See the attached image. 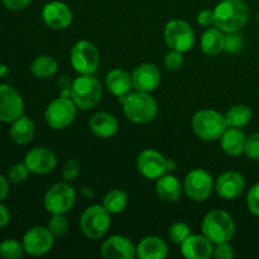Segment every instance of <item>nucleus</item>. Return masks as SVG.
I'll return each mask as SVG.
<instances>
[{"label": "nucleus", "instance_id": "f03ea898", "mask_svg": "<svg viewBox=\"0 0 259 259\" xmlns=\"http://www.w3.org/2000/svg\"><path fill=\"white\" fill-rule=\"evenodd\" d=\"M123 104V110L126 118L137 124H146L153 120L158 113V104L149 93L134 91L119 98Z\"/></svg>", "mask_w": 259, "mask_h": 259}, {"label": "nucleus", "instance_id": "f3484780", "mask_svg": "<svg viewBox=\"0 0 259 259\" xmlns=\"http://www.w3.org/2000/svg\"><path fill=\"white\" fill-rule=\"evenodd\" d=\"M101 255L105 259H133L137 255V248L126 237L113 235L101 245Z\"/></svg>", "mask_w": 259, "mask_h": 259}, {"label": "nucleus", "instance_id": "79ce46f5", "mask_svg": "<svg viewBox=\"0 0 259 259\" xmlns=\"http://www.w3.org/2000/svg\"><path fill=\"white\" fill-rule=\"evenodd\" d=\"M2 3L9 10H22L25 9L32 0H2Z\"/></svg>", "mask_w": 259, "mask_h": 259}, {"label": "nucleus", "instance_id": "393cba45", "mask_svg": "<svg viewBox=\"0 0 259 259\" xmlns=\"http://www.w3.org/2000/svg\"><path fill=\"white\" fill-rule=\"evenodd\" d=\"M156 191L159 199L168 202H175L180 199L182 194L181 182L172 175H163L157 179Z\"/></svg>", "mask_w": 259, "mask_h": 259}, {"label": "nucleus", "instance_id": "c756f323", "mask_svg": "<svg viewBox=\"0 0 259 259\" xmlns=\"http://www.w3.org/2000/svg\"><path fill=\"white\" fill-rule=\"evenodd\" d=\"M103 205L110 214H119V212L123 211L126 207V205H128V195H126V192L123 191V190H111V191L108 192L106 196L104 197Z\"/></svg>", "mask_w": 259, "mask_h": 259}, {"label": "nucleus", "instance_id": "473e14b6", "mask_svg": "<svg viewBox=\"0 0 259 259\" xmlns=\"http://www.w3.org/2000/svg\"><path fill=\"white\" fill-rule=\"evenodd\" d=\"M190 235H191V230H190L189 225H186L185 223H175L168 229L169 239L176 244H182Z\"/></svg>", "mask_w": 259, "mask_h": 259}, {"label": "nucleus", "instance_id": "f704fd0d", "mask_svg": "<svg viewBox=\"0 0 259 259\" xmlns=\"http://www.w3.org/2000/svg\"><path fill=\"white\" fill-rule=\"evenodd\" d=\"M29 172L30 171L27 167V164L17 163L9 169V172H8V179L13 184H22V182H24L28 179Z\"/></svg>", "mask_w": 259, "mask_h": 259}, {"label": "nucleus", "instance_id": "aec40b11", "mask_svg": "<svg viewBox=\"0 0 259 259\" xmlns=\"http://www.w3.org/2000/svg\"><path fill=\"white\" fill-rule=\"evenodd\" d=\"M214 243L202 235H190L181 244V253L187 259H209L214 253Z\"/></svg>", "mask_w": 259, "mask_h": 259}, {"label": "nucleus", "instance_id": "a211bd4d", "mask_svg": "<svg viewBox=\"0 0 259 259\" xmlns=\"http://www.w3.org/2000/svg\"><path fill=\"white\" fill-rule=\"evenodd\" d=\"M42 18L53 29H66L72 22V12L62 2H51L43 7Z\"/></svg>", "mask_w": 259, "mask_h": 259}, {"label": "nucleus", "instance_id": "4be33fe9", "mask_svg": "<svg viewBox=\"0 0 259 259\" xmlns=\"http://www.w3.org/2000/svg\"><path fill=\"white\" fill-rule=\"evenodd\" d=\"M91 132L99 138H110L118 133L119 124L114 115L108 113H96L89 121Z\"/></svg>", "mask_w": 259, "mask_h": 259}, {"label": "nucleus", "instance_id": "a18cd8bd", "mask_svg": "<svg viewBox=\"0 0 259 259\" xmlns=\"http://www.w3.org/2000/svg\"><path fill=\"white\" fill-rule=\"evenodd\" d=\"M8 192H9V184H8V180L0 175V202H3V200L8 196Z\"/></svg>", "mask_w": 259, "mask_h": 259}, {"label": "nucleus", "instance_id": "9d476101", "mask_svg": "<svg viewBox=\"0 0 259 259\" xmlns=\"http://www.w3.org/2000/svg\"><path fill=\"white\" fill-rule=\"evenodd\" d=\"M164 39L171 50L189 52L195 43V33L189 23L181 19H174L164 28Z\"/></svg>", "mask_w": 259, "mask_h": 259}, {"label": "nucleus", "instance_id": "7c9ffc66", "mask_svg": "<svg viewBox=\"0 0 259 259\" xmlns=\"http://www.w3.org/2000/svg\"><path fill=\"white\" fill-rule=\"evenodd\" d=\"M23 252V244L14 239H7L0 243V257L4 259H19L22 258Z\"/></svg>", "mask_w": 259, "mask_h": 259}, {"label": "nucleus", "instance_id": "a19ab883", "mask_svg": "<svg viewBox=\"0 0 259 259\" xmlns=\"http://www.w3.org/2000/svg\"><path fill=\"white\" fill-rule=\"evenodd\" d=\"M197 23H199L200 25H202V27H211V25H214V10L205 9L202 10V12H200L199 15H197Z\"/></svg>", "mask_w": 259, "mask_h": 259}, {"label": "nucleus", "instance_id": "4468645a", "mask_svg": "<svg viewBox=\"0 0 259 259\" xmlns=\"http://www.w3.org/2000/svg\"><path fill=\"white\" fill-rule=\"evenodd\" d=\"M137 168L144 177L157 180L167 171V159L154 149H144L137 158Z\"/></svg>", "mask_w": 259, "mask_h": 259}, {"label": "nucleus", "instance_id": "e433bc0d", "mask_svg": "<svg viewBox=\"0 0 259 259\" xmlns=\"http://www.w3.org/2000/svg\"><path fill=\"white\" fill-rule=\"evenodd\" d=\"M182 63H184V57H182V52H179V51H169L164 57V65L169 71L180 70Z\"/></svg>", "mask_w": 259, "mask_h": 259}, {"label": "nucleus", "instance_id": "bb28decb", "mask_svg": "<svg viewBox=\"0 0 259 259\" xmlns=\"http://www.w3.org/2000/svg\"><path fill=\"white\" fill-rule=\"evenodd\" d=\"M224 39L225 35L223 34V30L217 27L209 28L207 30H205L201 37L202 52L210 57H215L222 51H224Z\"/></svg>", "mask_w": 259, "mask_h": 259}, {"label": "nucleus", "instance_id": "72a5a7b5", "mask_svg": "<svg viewBox=\"0 0 259 259\" xmlns=\"http://www.w3.org/2000/svg\"><path fill=\"white\" fill-rule=\"evenodd\" d=\"M243 47V37L238 32H229L225 34L224 39V51L228 53L239 52Z\"/></svg>", "mask_w": 259, "mask_h": 259}, {"label": "nucleus", "instance_id": "6ab92c4d", "mask_svg": "<svg viewBox=\"0 0 259 259\" xmlns=\"http://www.w3.org/2000/svg\"><path fill=\"white\" fill-rule=\"evenodd\" d=\"M245 189V180L239 172L229 171L220 175L215 190L222 199L233 200L239 197Z\"/></svg>", "mask_w": 259, "mask_h": 259}, {"label": "nucleus", "instance_id": "ea45409f", "mask_svg": "<svg viewBox=\"0 0 259 259\" xmlns=\"http://www.w3.org/2000/svg\"><path fill=\"white\" fill-rule=\"evenodd\" d=\"M212 255L218 259H232L234 257V250H233V247L229 244V242L218 243L217 247L214 248Z\"/></svg>", "mask_w": 259, "mask_h": 259}, {"label": "nucleus", "instance_id": "2f4dec72", "mask_svg": "<svg viewBox=\"0 0 259 259\" xmlns=\"http://www.w3.org/2000/svg\"><path fill=\"white\" fill-rule=\"evenodd\" d=\"M48 229L55 238L63 237L68 230V222L65 214H53L48 223Z\"/></svg>", "mask_w": 259, "mask_h": 259}, {"label": "nucleus", "instance_id": "de8ad7c7", "mask_svg": "<svg viewBox=\"0 0 259 259\" xmlns=\"http://www.w3.org/2000/svg\"><path fill=\"white\" fill-rule=\"evenodd\" d=\"M168 169H175V163L172 161H167V171H168Z\"/></svg>", "mask_w": 259, "mask_h": 259}, {"label": "nucleus", "instance_id": "1a4fd4ad", "mask_svg": "<svg viewBox=\"0 0 259 259\" xmlns=\"http://www.w3.org/2000/svg\"><path fill=\"white\" fill-rule=\"evenodd\" d=\"M76 192L67 182H60L48 189L45 195V207L51 214H66L72 209Z\"/></svg>", "mask_w": 259, "mask_h": 259}, {"label": "nucleus", "instance_id": "2eb2a0df", "mask_svg": "<svg viewBox=\"0 0 259 259\" xmlns=\"http://www.w3.org/2000/svg\"><path fill=\"white\" fill-rule=\"evenodd\" d=\"M161 82V72L153 63H143L132 72L133 89L142 93H152Z\"/></svg>", "mask_w": 259, "mask_h": 259}, {"label": "nucleus", "instance_id": "a878e982", "mask_svg": "<svg viewBox=\"0 0 259 259\" xmlns=\"http://www.w3.org/2000/svg\"><path fill=\"white\" fill-rule=\"evenodd\" d=\"M222 148L229 156H239L244 152L247 137L239 128H228L220 138Z\"/></svg>", "mask_w": 259, "mask_h": 259}, {"label": "nucleus", "instance_id": "cd10ccee", "mask_svg": "<svg viewBox=\"0 0 259 259\" xmlns=\"http://www.w3.org/2000/svg\"><path fill=\"white\" fill-rule=\"evenodd\" d=\"M252 119V110L244 104L233 105L225 115L228 128H243Z\"/></svg>", "mask_w": 259, "mask_h": 259}, {"label": "nucleus", "instance_id": "dca6fc26", "mask_svg": "<svg viewBox=\"0 0 259 259\" xmlns=\"http://www.w3.org/2000/svg\"><path fill=\"white\" fill-rule=\"evenodd\" d=\"M24 163L32 174L47 175L55 169L57 159L51 149L46 147H37L25 154Z\"/></svg>", "mask_w": 259, "mask_h": 259}, {"label": "nucleus", "instance_id": "423d86ee", "mask_svg": "<svg viewBox=\"0 0 259 259\" xmlns=\"http://www.w3.org/2000/svg\"><path fill=\"white\" fill-rule=\"evenodd\" d=\"M110 212L100 205H93L85 209L80 219V227L83 234L90 239H100L110 228Z\"/></svg>", "mask_w": 259, "mask_h": 259}, {"label": "nucleus", "instance_id": "58836bf2", "mask_svg": "<svg viewBox=\"0 0 259 259\" xmlns=\"http://www.w3.org/2000/svg\"><path fill=\"white\" fill-rule=\"evenodd\" d=\"M247 204L249 211L252 212V214L259 217V184L254 185V186L249 190L247 196Z\"/></svg>", "mask_w": 259, "mask_h": 259}, {"label": "nucleus", "instance_id": "39448f33", "mask_svg": "<svg viewBox=\"0 0 259 259\" xmlns=\"http://www.w3.org/2000/svg\"><path fill=\"white\" fill-rule=\"evenodd\" d=\"M103 88L98 78L91 75H80L73 80L71 86V99L77 109L90 110L101 100Z\"/></svg>", "mask_w": 259, "mask_h": 259}, {"label": "nucleus", "instance_id": "0eeeda50", "mask_svg": "<svg viewBox=\"0 0 259 259\" xmlns=\"http://www.w3.org/2000/svg\"><path fill=\"white\" fill-rule=\"evenodd\" d=\"M71 65L80 75H93L100 63V53L89 40H78L73 45L70 55Z\"/></svg>", "mask_w": 259, "mask_h": 259}, {"label": "nucleus", "instance_id": "6e6552de", "mask_svg": "<svg viewBox=\"0 0 259 259\" xmlns=\"http://www.w3.org/2000/svg\"><path fill=\"white\" fill-rule=\"evenodd\" d=\"M76 109L77 106L73 103L72 99L67 96H61L47 106L45 119L51 128L61 131V129L67 128L75 120Z\"/></svg>", "mask_w": 259, "mask_h": 259}, {"label": "nucleus", "instance_id": "b1692460", "mask_svg": "<svg viewBox=\"0 0 259 259\" xmlns=\"http://www.w3.org/2000/svg\"><path fill=\"white\" fill-rule=\"evenodd\" d=\"M10 137L13 142L19 146L29 143L34 137V123L32 119L24 114L15 119L10 126Z\"/></svg>", "mask_w": 259, "mask_h": 259}, {"label": "nucleus", "instance_id": "20e7f679", "mask_svg": "<svg viewBox=\"0 0 259 259\" xmlns=\"http://www.w3.org/2000/svg\"><path fill=\"white\" fill-rule=\"evenodd\" d=\"M194 133L202 141H217L222 138L224 132L228 129L225 116L219 111L205 109L197 111L191 121Z\"/></svg>", "mask_w": 259, "mask_h": 259}, {"label": "nucleus", "instance_id": "7ed1b4c3", "mask_svg": "<svg viewBox=\"0 0 259 259\" xmlns=\"http://www.w3.org/2000/svg\"><path fill=\"white\" fill-rule=\"evenodd\" d=\"M202 234L214 244L230 242L234 237L235 224L232 217L224 210H211L205 215L201 224Z\"/></svg>", "mask_w": 259, "mask_h": 259}, {"label": "nucleus", "instance_id": "4c0bfd02", "mask_svg": "<svg viewBox=\"0 0 259 259\" xmlns=\"http://www.w3.org/2000/svg\"><path fill=\"white\" fill-rule=\"evenodd\" d=\"M80 163H78L76 159H70V161H67L62 169L63 180H65L66 182L73 181V180L78 176V174H80Z\"/></svg>", "mask_w": 259, "mask_h": 259}, {"label": "nucleus", "instance_id": "ddd939ff", "mask_svg": "<svg viewBox=\"0 0 259 259\" xmlns=\"http://www.w3.org/2000/svg\"><path fill=\"white\" fill-rule=\"evenodd\" d=\"M24 114L22 95L10 85H0V120L13 123Z\"/></svg>", "mask_w": 259, "mask_h": 259}, {"label": "nucleus", "instance_id": "f8f14e48", "mask_svg": "<svg viewBox=\"0 0 259 259\" xmlns=\"http://www.w3.org/2000/svg\"><path fill=\"white\" fill-rule=\"evenodd\" d=\"M55 243V237L48 228L34 227L23 237V248L27 254L39 257L50 252Z\"/></svg>", "mask_w": 259, "mask_h": 259}, {"label": "nucleus", "instance_id": "37998d69", "mask_svg": "<svg viewBox=\"0 0 259 259\" xmlns=\"http://www.w3.org/2000/svg\"><path fill=\"white\" fill-rule=\"evenodd\" d=\"M61 86V96H67V98H71V86H72V82H70L67 76H61L60 81H58Z\"/></svg>", "mask_w": 259, "mask_h": 259}, {"label": "nucleus", "instance_id": "c9c22d12", "mask_svg": "<svg viewBox=\"0 0 259 259\" xmlns=\"http://www.w3.org/2000/svg\"><path fill=\"white\" fill-rule=\"evenodd\" d=\"M244 153L253 161H259V133H253L245 141Z\"/></svg>", "mask_w": 259, "mask_h": 259}, {"label": "nucleus", "instance_id": "49530a36", "mask_svg": "<svg viewBox=\"0 0 259 259\" xmlns=\"http://www.w3.org/2000/svg\"><path fill=\"white\" fill-rule=\"evenodd\" d=\"M7 72H8L7 66L0 65V77H2V76H4V75H7Z\"/></svg>", "mask_w": 259, "mask_h": 259}, {"label": "nucleus", "instance_id": "f257e3e1", "mask_svg": "<svg viewBox=\"0 0 259 259\" xmlns=\"http://www.w3.org/2000/svg\"><path fill=\"white\" fill-rule=\"evenodd\" d=\"M214 25L225 33L239 32L249 19V8L243 0H222L214 9Z\"/></svg>", "mask_w": 259, "mask_h": 259}, {"label": "nucleus", "instance_id": "c03bdc74", "mask_svg": "<svg viewBox=\"0 0 259 259\" xmlns=\"http://www.w3.org/2000/svg\"><path fill=\"white\" fill-rule=\"evenodd\" d=\"M10 222V212L5 205L0 202V228H4L9 224Z\"/></svg>", "mask_w": 259, "mask_h": 259}, {"label": "nucleus", "instance_id": "9b49d317", "mask_svg": "<svg viewBox=\"0 0 259 259\" xmlns=\"http://www.w3.org/2000/svg\"><path fill=\"white\" fill-rule=\"evenodd\" d=\"M184 189L190 199L195 201H204L209 199L214 190V180L206 169H192L185 179Z\"/></svg>", "mask_w": 259, "mask_h": 259}, {"label": "nucleus", "instance_id": "09e8293b", "mask_svg": "<svg viewBox=\"0 0 259 259\" xmlns=\"http://www.w3.org/2000/svg\"><path fill=\"white\" fill-rule=\"evenodd\" d=\"M258 42H259V37H258Z\"/></svg>", "mask_w": 259, "mask_h": 259}, {"label": "nucleus", "instance_id": "c85d7f7f", "mask_svg": "<svg viewBox=\"0 0 259 259\" xmlns=\"http://www.w3.org/2000/svg\"><path fill=\"white\" fill-rule=\"evenodd\" d=\"M57 61L51 56H38L30 65V72L38 78H50L57 72Z\"/></svg>", "mask_w": 259, "mask_h": 259}, {"label": "nucleus", "instance_id": "5701e85b", "mask_svg": "<svg viewBox=\"0 0 259 259\" xmlns=\"http://www.w3.org/2000/svg\"><path fill=\"white\" fill-rule=\"evenodd\" d=\"M105 85L106 89L114 96H118V98H123V96L128 95L132 89H133L132 76L126 71L121 70V68H114L106 75Z\"/></svg>", "mask_w": 259, "mask_h": 259}, {"label": "nucleus", "instance_id": "412c9836", "mask_svg": "<svg viewBox=\"0 0 259 259\" xmlns=\"http://www.w3.org/2000/svg\"><path fill=\"white\" fill-rule=\"evenodd\" d=\"M168 255V247L159 237H146L137 247V257L141 259H163Z\"/></svg>", "mask_w": 259, "mask_h": 259}]
</instances>
